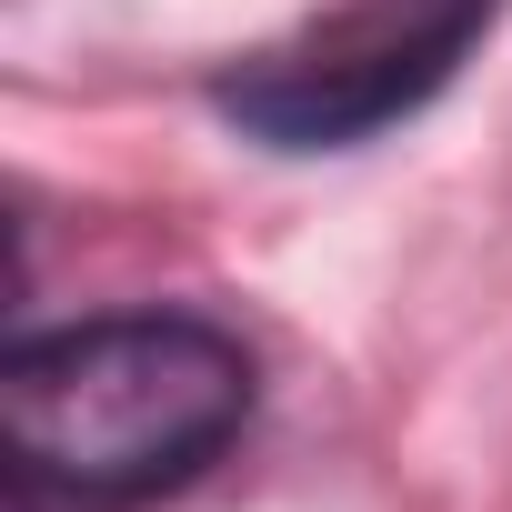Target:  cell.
Returning a JSON list of instances; mask_svg holds the SVG:
<instances>
[{"label": "cell", "mask_w": 512, "mask_h": 512, "mask_svg": "<svg viewBox=\"0 0 512 512\" xmlns=\"http://www.w3.org/2000/svg\"><path fill=\"white\" fill-rule=\"evenodd\" d=\"M21 512H141L201 482L251 422V352L201 312L31 332L0 382Z\"/></svg>", "instance_id": "obj_1"}, {"label": "cell", "mask_w": 512, "mask_h": 512, "mask_svg": "<svg viewBox=\"0 0 512 512\" xmlns=\"http://www.w3.org/2000/svg\"><path fill=\"white\" fill-rule=\"evenodd\" d=\"M492 21H502V0H342V11L302 21L292 41L251 51L241 71H221L211 101L241 141L292 151V161L362 151L402 131L412 111H432Z\"/></svg>", "instance_id": "obj_2"}]
</instances>
